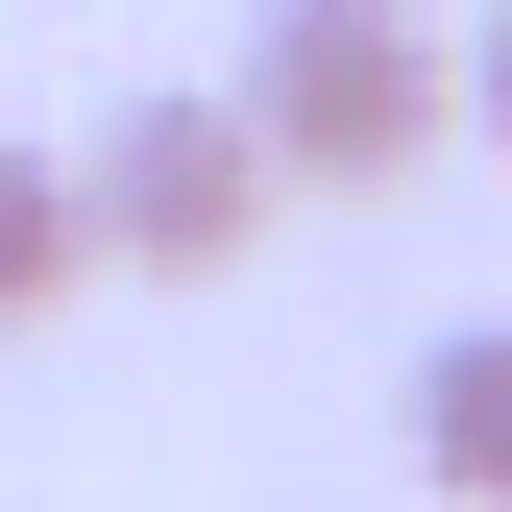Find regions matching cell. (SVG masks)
<instances>
[{
	"label": "cell",
	"mask_w": 512,
	"mask_h": 512,
	"mask_svg": "<svg viewBox=\"0 0 512 512\" xmlns=\"http://www.w3.org/2000/svg\"><path fill=\"white\" fill-rule=\"evenodd\" d=\"M439 98H464V122H488V147H512V0H488V25H464V49H439Z\"/></svg>",
	"instance_id": "cell-5"
},
{
	"label": "cell",
	"mask_w": 512,
	"mask_h": 512,
	"mask_svg": "<svg viewBox=\"0 0 512 512\" xmlns=\"http://www.w3.org/2000/svg\"><path fill=\"white\" fill-rule=\"evenodd\" d=\"M220 98H244V147H269L293 196H391L439 122H464V98H439V25H415V0H269Z\"/></svg>",
	"instance_id": "cell-1"
},
{
	"label": "cell",
	"mask_w": 512,
	"mask_h": 512,
	"mask_svg": "<svg viewBox=\"0 0 512 512\" xmlns=\"http://www.w3.org/2000/svg\"><path fill=\"white\" fill-rule=\"evenodd\" d=\"M415 464L464 488V512H512V317H464V342L415 366Z\"/></svg>",
	"instance_id": "cell-3"
},
{
	"label": "cell",
	"mask_w": 512,
	"mask_h": 512,
	"mask_svg": "<svg viewBox=\"0 0 512 512\" xmlns=\"http://www.w3.org/2000/svg\"><path fill=\"white\" fill-rule=\"evenodd\" d=\"M98 269V220H74V147H0V317H49Z\"/></svg>",
	"instance_id": "cell-4"
},
{
	"label": "cell",
	"mask_w": 512,
	"mask_h": 512,
	"mask_svg": "<svg viewBox=\"0 0 512 512\" xmlns=\"http://www.w3.org/2000/svg\"><path fill=\"white\" fill-rule=\"evenodd\" d=\"M293 171L244 147V98H122L98 147H74V220H98V269H244L269 244Z\"/></svg>",
	"instance_id": "cell-2"
}]
</instances>
